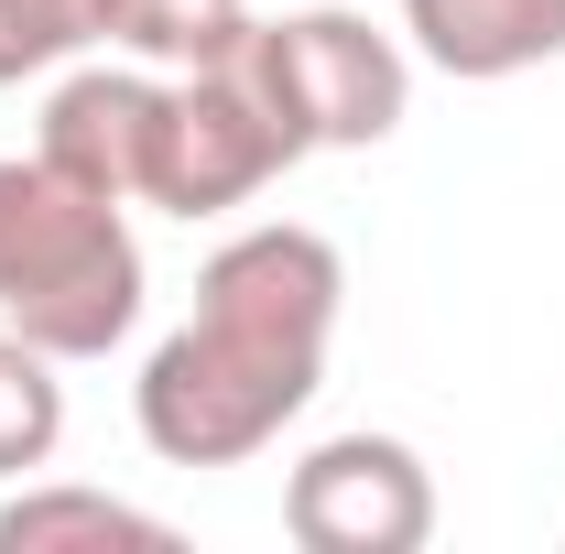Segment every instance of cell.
Segmentation results:
<instances>
[{
    "instance_id": "obj_1",
    "label": "cell",
    "mask_w": 565,
    "mask_h": 554,
    "mask_svg": "<svg viewBox=\"0 0 565 554\" xmlns=\"http://www.w3.org/2000/svg\"><path fill=\"white\" fill-rule=\"evenodd\" d=\"M338 316H349V262L327 228L262 217V228L217 239L196 273V316L131 381L141 446L163 468H250L327 392Z\"/></svg>"
},
{
    "instance_id": "obj_2",
    "label": "cell",
    "mask_w": 565,
    "mask_h": 554,
    "mask_svg": "<svg viewBox=\"0 0 565 554\" xmlns=\"http://www.w3.org/2000/svg\"><path fill=\"white\" fill-rule=\"evenodd\" d=\"M0 327L55 359H109L141 327V239L44 152H0Z\"/></svg>"
},
{
    "instance_id": "obj_3",
    "label": "cell",
    "mask_w": 565,
    "mask_h": 554,
    "mask_svg": "<svg viewBox=\"0 0 565 554\" xmlns=\"http://www.w3.org/2000/svg\"><path fill=\"white\" fill-rule=\"evenodd\" d=\"M294 163H305V131L282 120V98L262 87L250 44H239V55H217V66L163 76V120H152L141 207H163V217H228V207H250V196H273Z\"/></svg>"
},
{
    "instance_id": "obj_4",
    "label": "cell",
    "mask_w": 565,
    "mask_h": 554,
    "mask_svg": "<svg viewBox=\"0 0 565 554\" xmlns=\"http://www.w3.org/2000/svg\"><path fill=\"white\" fill-rule=\"evenodd\" d=\"M250 66L282 98V120L305 131V152H370L414 109V44L381 33L370 11H338V0L250 22Z\"/></svg>"
},
{
    "instance_id": "obj_5",
    "label": "cell",
    "mask_w": 565,
    "mask_h": 554,
    "mask_svg": "<svg viewBox=\"0 0 565 554\" xmlns=\"http://www.w3.org/2000/svg\"><path fill=\"white\" fill-rule=\"evenodd\" d=\"M282 533L305 554H424L435 544V468L403 435H327L282 468Z\"/></svg>"
},
{
    "instance_id": "obj_6",
    "label": "cell",
    "mask_w": 565,
    "mask_h": 554,
    "mask_svg": "<svg viewBox=\"0 0 565 554\" xmlns=\"http://www.w3.org/2000/svg\"><path fill=\"white\" fill-rule=\"evenodd\" d=\"M152 120H163V76L152 66H66L55 76V98H44V131H33V152L55 163V174H76L87 196H120V207H141V174H152Z\"/></svg>"
},
{
    "instance_id": "obj_7",
    "label": "cell",
    "mask_w": 565,
    "mask_h": 554,
    "mask_svg": "<svg viewBox=\"0 0 565 554\" xmlns=\"http://www.w3.org/2000/svg\"><path fill=\"white\" fill-rule=\"evenodd\" d=\"M403 44L457 87H500L565 55V0H403Z\"/></svg>"
},
{
    "instance_id": "obj_8",
    "label": "cell",
    "mask_w": 565,
    "mask_h": 554,
    "mask_svg": "<svg viewBox=\"0 0 565 554\" xmlns=\"http://www.w3.org/2000/svg\"><path fill=\"white\" fill-rule=\"evenodd\" d=\"M66 544H87V554H109V544L163 554L174 522L141 511V500H120V489H87V479H22L0 500V554H66Z\"/></svg>"
},
{
    "instance_id": "obj_9",
    "label": "cell",
    "mask_w": 565,
    "mask_h": 554,
    "mask_svg": "<svg viewBox=\"0 0 565 554\" xmlns=\"http://www.w3.org/2000/svg\"><path fill=\"white\" fill-rule=\"evenodd\" d=\"M87 22H98L109 55H131V66H152V76H185V66L239 55L262 11H250V0H87Z\"/></svg>"
},
{
    "instance_id": "obj_10",
    "label": "cell",
    "mask_w": 565,
    "mask_h": 554,
    "mask_svg": "<svg viewBox=\"0 0 565 554\" xmlns=\"http://www.w3.org/2000/svg\"><path fill=\"white\" fill-rule=\"evenodd\" d=\"M66 359L33 338H11L0 327V489L33 479V468H55V446H66V381H55Z\"/></svg>"
},
{
    "instance_id": "obj_11",
    "label": "cell",
    "mask_w": 565,
    "mask_h": 554,
    "mask_svg": "<svg viewBox=\"0 0 565 554\" xmlns=\"http://www.w3.org/2000/svg\"><path fill=\"white\" fill-rule=\"evenodd\" d=\"M87 44H98L87 0H0V87L55 76L66 55H87Z\"/></svg>"
}]
</instances>
